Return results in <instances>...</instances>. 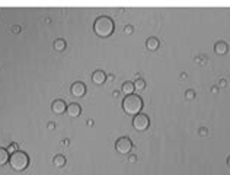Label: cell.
Segmentation results:
<instances>
[{
	"label": "cell",
	"mask_w": 230,
	"mask_h": 175,
	"mask_svg": "<svg viewBox=\"0 0 230 175\" xmlns=\"http://www.w3.org/2000/svg\"><path fill=\"white\" fill-rule=\"evenodd\" d=\"M115 149L121 155H127L133 149V143H131V140L128 137H121V139H118L115 142Z\"/></svg>",
	"instance_id": "4"
},
{
	"label": "cell",
	"mask_w": 230,
	"mask_h": 175,
	"mask_svg": "<svg viewBox=\"0 0 230 175\" xmlns=\"http://www.w3.org/2000/svg\"><path fill=\"white\" fill-rule=\"evenodd\" d=\"M124 32H125V34H128V35H130V34H133V26L127 25L125 28H124Z\"/></svg>",
	"instance_id": "19"
},
{
	"label": "cell",
	"mask_w": 230,
	"mask_h": 175,
	"mask_svg": "<svg viewBox=\"0 0 230 175\" xmlns=\"http://www.w3.org/2000/svg\"><path fill=\"white\" fill-rule=\"evenodd\" d=\"M150 125V120L146 114H137L133 120V127L137 130V131H144L147 130Z\"/></svg>",
	"instance_id": "5"
},
{
	"label": "cell",
	"mask_w": 230,
	"mask_h": 175,
	"mask_svg": "<svg viewBox=\"0 0 230 175\" xmlns=\"http://www.w3.org/2000/svg\"><path fill=\"white\" fill-rule=\"evenodd\" d=\"M51 109H52L54 114H63V112L67 111V105H66L64 101L55 99L54 102H52V105H51Z\"/></svg>",
	"instance_id": "7"
},
{
	"label": "cell",
	"mask_w": 230,
	"mask_h": 175,
	"mask_svg": "<svg viewBox=\"0 0 230 175\" xmlns=\"http://www.w3.org/2000/svg\"><path fill=\"white\" fill-rule=\"evenodd\" d=\"M226 85H227V82H226L224 79H221V80H220V88H226Z\"/></svg>",
	"instance_id": "22"
},
{
	"label": "cell",
	"mask_w": 230,
	"mask_h": 175,
	"mask_svg": "<svg viewBox=\"0 0 230 175\" xmlns=\"http://www.w3.org/2000/svg\"><path fill=\"white\" fill-rule=\"evenodd\" d=\"M52 163H54L57 168H63V166L66 165V158H64L63 155H57V156H54Z\"/></svg>",
	"instance_id": "13"
},
{
	"label": "cell",
	"mask_w": 230,
	"mask_h": 175,
	"mask_svg": "<svg viewBox=\"0 0 230 175\" xmlns=\"http://www.w3.org/2000/svg\"><path fill=\"white\" fill-rule=\"evenodd\" d=\"M88 125H89V127H92V125H93V120H89V121H88Z\"/></svg>",
	"instance_id": "26"
},
{
	"label": "cell",
	"mask_w": 230,
	"mask_h": 175,
	"mask_svg": "<svg viewBox=\"0 0 230 175\" xmlns=\"http://www.w3.org/2000/svg\"><path fill=\"white\" fill-rule=\"evenodd\" d=\"M18 148H19V146H18L16 143H12V145L9 146V149H7V152H9V153L12 155V153H15V152H18V150H19Z\"/></svg>",
	"instance_id": "18"
},
{
	"label": "cell",
	"mask_w": 230,
	"mask_h": 175,
	"mask_svg": "<svg viewBox=\"0 0 230 175\" xmlns=\"http://www.w3.org/2000/svg\"><path fill=\"white\" fill-rule=\"evenodd\" d=\"M9 152L6 149H1L0 148V166H3V165H6L7 162H9Z\"/></svg>",
	"instance_id": "14"
},
{
	"label": "cell",
	"mask_w": 230,
	"mask_h": 175,
	"mask_svg": "<svg viewBox=\"0 0 230 175\" xmlns=\"http://www.w3.org/2000/svg\"><path fill=\"white\" fill-rule=\"evenodd\" d=\"M134 88H136L137 91H143V89L146 88V82H144L143 79H137V80L134 82Z\"/></svg>",
	"instance_id": "16"
},
{
	"label": "cell",
	"mask_w": 230,
	"mask_h": 175,
	"mask_svg": "<svg viewBox=\"0 0 230 175\" xmlns=\"http://www.w3.org/2000/svg\"><path fill=\"white\" fill-rule=\"evenodd\" d=\"M71 94L74 98H82L86 94V86L82 82H76L71 85Z\"/></svg>",
	"instance_id": "6"
},
{
	"label": "cell",
	"mask_w": 230,
	"mask_h": 175,
	"mask_svg": "<svg viewBox=\"0 0 230 175\" xmlns=\"http://www.w3.org/2000/svg\"><path fill=\"white\" fill-rule=\"evenodd\" d=\"M54 48L57 51H64L66 50V41L61 40V38H60V40H55V41H54Z\"/></svg>",
	"instance_id": "15"
},
{
	"label": "cell",
	"mask_w": 230,
	"mask_h": 175,
	"mask_svg": "<svg viewBox=\"0 0 230 175\" xmlns=\"http://www.w3.org/2000/svg\"><path fill=\"white\" fill-rule=\"evenodd\" d=\"M9 162H10V166L15 171H25L28 168V165H29V158H28V155L25 152L18 150V152L10 155Z\"/></svg>",
	"instance_id": "3"
},
{
	"label": "cell",
	"mask_w": 230,
	"mask_h": 175,
	"mask_svg": "<svg viewBox=\"0 0 230 175\" xmlns=\"http://www.w3.org/2000/svg\"><path fill=\"white\" fill-rule=\"evenodd\" d=\"M207 128H204V127H203V128H200V136H207Z\"/></svg>",
	"instance_id": "20"
},
{
	"label": "cell",
	"mask_w": 230,
	"mask_h": 175,
	"mask_svg": "<svg viewBox=\"0 0 230 175\" xmlns=\"http://www.w3.org/2000/svg\"><path fill=\"white\" fill-rule=\"evenodd\" d=\"M128 161H130V162H131V163H134V162H136V161H137V156H136V155H131V156H130V158H128Z\"/></svg>",
	"instance_id": "21"
},
{
	"label": "cell",
	"mask_w": 230,
	"mask_h": 175,
	"mask_svg": "<svg viewBox=\"0 0 230 175\" xmlns=\"http://www.w3.org/2000/svg\"><path fill=\"white\" fill-rule=\"evenodd\" d=\"M186 76H188L186 73H182V75H181V77H182V79H186Z\"/></svg>",
	"instance_id": "28"
},
{
	"label": "cell",
	"mask_w": 230,
	"mask_h": 175,
	"mask_svg": "<svg viewBox=\"0 0 230 175\" xmlns=\"http://www.w3.org/2000/svg\"><path fill=\"white\" fill-rule=\"evenodd\" d=\"M211 92H213V94H217V92H218V88H217V86H214V88L211 89Z\"/></svg>",
	"instance_id": "24"
},
{
	"label": "cell",
	"mask_w": 230,
	"mask_h": 175,
	"mask_svg": "<svg viewBox=\"0 0 230 175\" xmlns=\"http://www.w3.org/2000/svg\"><path fill=\"white\" fill-rule=\"evenodd\" d=\"M121 91H122V94H125V97H128V95H133V94H134V91H136V88H134V83H131V82H125V83L122 85Z\"/></svg>",
	"instance_id": "12"
},
{
	"label": "cell",
	"mask_w": 230,
	"mask_h": 175,
	"mask_svg": "<svg viewBox=\"0 0 230 175\" xmlns=\"http://www.w3.org/2000/svg\"><path fill=\"white\" fill-rule=\"evenodd\" d=\"M227 165H229V166H230V156H229V158H227Z\"/></svg>",
	"instance_id": "29"
},
{
	"label": "cell",
	"mask_w": 230,
	"mask_h": 175,
	"mask_svg": "<svg viewBox=\"0 0 230 175\" xmlns=\"http://www.w3.org/2000/svg\"><path fill=\"white\" fill-rule=\"evenodd\" d=\"M13 32L18 34V32H19V26H13Z\"/></svg>",
	"instance_id": "25"
},
{
	"label": "cell",
	"mask_w": 230,
	"mask_h": 175,
	"mask_svg": "<svg viewBox=\"0 0 230 175\" xmlns=\"http://www.w3.org/2000/svg\"><path fill=\"white\" fill-rule=\"evenodd\" d=\"M112 95H114V98H116V97L119 95V92H116V91H115V92H114V94H112Z\"/></svg>",
	"instance_id": "27"
},
{
	"label": "cell",
	"mask_w": 230,
	"mask_h": 175,
	"mask_svg": "<svg viewBox=\"0 0 230 175\" xmlns=\"http://www.w3.org/2000/svg\"><path fill=\"white\" fill-rule=\"evenodd\" d=\"M92 80H93L95 85H102V83L106 80V75H105L102 70H96V72H93Z\"/></svg>",
	"instance_id": "9"
},
{
	"label": "cell",
	"mask_w": 230,
	"mask_h": 175,
	"mask_svg": "<svg viewBox=\"0 0 230 175\" xmlns=\"http://www.w3.org/2000/svg\"><path fill=\"white\" fill-rule=\"evenodd\" d=\"M227 50H229V47H227V44H226L224 41H217L216 45H214V51H216V54H218V55L226 54Z\"/></svg>",
	"instance_id": "10"
},
{
	"label": "cell",
	"mask_w": 230,
	"mask_h": 175,
	"mask_svg": "<svg viewBox=\"0 0 230 175\" xmlns=\"http://www.w3.org/2000/svg\"><path fill=\"white\" fill-rule=\"evenodd\" d=\"M114 21L111 19V18H108V16H101V18H98L96 21H95V24H93V32L98 35V37H101V38H108L109 35H112V32H114Z\"/></svg>",
	"instance_id": "1"
},
{
	"label": "cell",
	"mask_w": 230,
	"mask_h": 175,
	"mask_svg": "<svg viewBox=\"0 0 230 175\" xmlns=\"http://www.w3.org/2000/svg\"><path fill=\"white\" fill-rule=\"evenodd\" d=\"M66 112L69 114V117H71V118H76V117H79V115H80L82 108H80V105H79V104L73 102V104H69V107H67V111H66Z\"/></svg>",
	"instance_id": "8"
},
{
	"label": "cell",
	"mask_w": 230,
	"mask_h": 175,
	"mask_svg": "<svg viewBox=\"0 0 230 175\" xmlns=\"http://www.w3.org/2000/svg\"><path fill=\"white\" fill-rule=\"evenodd\" d=\"M47 128H48V130H54V128H55V124H54V123H50V124L47 125Z\"/></svg>",
	"instance_id": "23"
},
{
	"label": "cell",
	"mask_w": 230,
	"mask_h": 175,
	"mask_svg": "<svg viewBox=\"0 0 230 175\" xmlns=\"http://www.w3.org/2000/svg\"><path fill=\"white\" fill-rule=\"evenodd\" d=\"M122 109L125 111L127 115H137L140 111L143 109V99L138 95H128L125 97V99L122 101Z\"/></svg>",
	"instance_id": "2"
},
{
	"label": "cell",
	"mask_w": 230,
	"mask_h": 175,
	"mask_svg": "<svg viewBox=\"0 0 230 175\" xmlns=\"http://www.w3.org/2000/svg\"><path fill=\"white\" fill-rule=\"evenodd\" d=\"M195 98V91L194 89H188L185 92V99H194Z\"/></svg>",
	"instance_id": "17"
},
{
	"label": "cell",
	"mask_w": 230,
	"mask_h": 175,
	"mask_svg": "<svg viewBox=\"0 0 230 175\" xmlns=\"http://www.w3.org/2000/svg\"><path fill=\"white\" fill-rule=\"evenodd\" d=\"M159 45H160V42H159V40L157 38H155V37H150L147 41H146V47L149 48V50L155 51L159 48Z\"/></svg>",
	"instance_id": "11"
}]
</instances>
